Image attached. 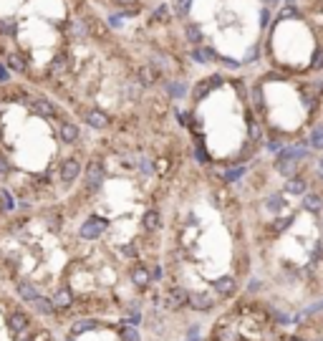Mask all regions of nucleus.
<instances>
[{
    "label": "nucleus",
    "instance_id": "2",
    "mask_svg": "<svg viewBox=\"0 0 323 341\" xmlns=\"http://www.w3.org/2000/svg\"><path fill=\"white\" fill-rule=\"evenodd\" d=\"M205 341H323V301L288 311L243 293L212 318Z\"/></svg>",
    "mask_w": 323,
    "mask_h": 341
},
{
    "label": "nucleus",
    "instance_id": "3",
    "mask_svg": "<svg viewBox=\"0 0 323 341\" xmlns=\"http://www.w3.org/2000/svg\"><path fill=\"white\" fill-rule=\"evenodd\" d=\"M0 341H63V328L0 281Z\"/></svg>",
    "mask_w": 323,
    "mask_h": 341
},
{
    "label": "nucleus",
    "instance_id": "5",
    "mask_svg": "<svg viewBox=\"0 0 323 341\" xmlns=\"http://www.w3.org/2000/svg\"><path fill=\"white\" fill-rule=\"evenodd\" d=\"M185 38H187L195 48H200V46H202V41H205L202 28H200L197 23H187V26H185Z\"/></svg>",
    "mask_w": 323,
    "mask_h": 341
},
{
    "label": "nucleus",
    "instance_id": "6",
    "mask_svg": "<svg viewBox=\"0 0 323 341\" xmlns=\"http://www.w3.org/2000/svg\"><path fill=\"white\" fill-rule=\"evenodd\" d=\"M151 23H156V26H165V23H170L172 21V8L170 6H159L154 13H151V18H149Z\"/></svg>",
    "mask_w": 323,
    "mask_h": 341
},
{
    "label": "nucleus",
    "instance_id": "9",
    "mask_svg": "<svg viewBox=\"0 0 323 341\" xmlns=\"http://www.w3.org/2000/svg\"><path fill=\"white\" fill-rule=\"evenodd\" d=\"M258 58H260V46H255V48H248V53H245L243 63H258Z\"/></svg>",
    "mask_w": 323,
    "mask_h": 341
},
{
    "label": "nucleus",
    "instance_id": "10",
    "mask_svg": "<svg viewBox=\"0 0 323 341\" xmlns=\"http://www.w3.org/2000/svg\"><path fill=\"white\" fill-rule=\"evenodd\" d=\"M298 16H300V11H298L295 6L288 3V6L283 8V13H280V21H285V18H298Z\"/></svg>",
    "mask_w": 323,
    "mask_h": 341
},
{
    "label": "nucleus",
    "instance_id": "11",
    "mask_svg": "<svg viewBox=\"0 0 323 341\" xmlns=\"http://www.w3.org/2000/svg\"><path fill=\"white\" fill-rule=\"evenodd\" d=\"M265 3H275V0H265Z\"/></svg>",
    "mask_w": 323,
    "mask_h": 341
},
{
    "label": "nucleus",
    "instance_id": "1",
    "mask_svg": "<svg viewBox=\"0 0 323 341\" xmlns=\"http://www.w3.org/2000/svg\"><path fill=\"white\" fill-rule=\"evenodd\" d=\"M0 91V190L18 200V210L63 202V167L86 157V147L63 139L68 114L43 94L6 84Z\"/></svg>",
    "mask_w": 323,
    "mask_h": 341
},
{
    "label": "nucleus",
    "instance_id": "4",
    "mask_svg": "<svg viewBox=\"0 0 323 341\" xmlns=\"http://www.w3.org/2000/svg\"><path fill=\"white\" fill-rule=\"evenodd\" d=\"M63 341H141L129 321L81 318L63 328Z\"/></svg>",
    "mask_w": 323,
    "mask_h": 341
},
{
    "label": "nucleus",
    "instance_id": "7",
    "mask_svg": "<svg viewBox=\"0 0 323 341\" xmlns=\"http://www.w3.org/2000/svg\"><path fill=\"white\" fill-rule=\"evenodd\" d=\"M192 58H195L197 63H210V61L215 58V51L207 48V46H200V48H192Z\"/></svg>",
    "mask_w": 323,
    "mask_h": 341
},
{
    "label": "nucleus",
    "instance_id": "12",
    "mask_svg": "<svg viewBox=\"0 0 323 341\" xmlns=\"http://www.w3.org/2000/svg\"><path fill=\"white\" fill-rule=\"evenodd\" d=\"M320 114H323V109H320Z\"/></svg>",
    "mask_w": 323,
    "mask_h": 341
},
{
    "label": "nucleus",
    "instance_id": "8",
    "mask_svg": "<svg viewBox=\"0 0 323 341\" xmlns=\"http://www.w3.org/2000/svg\"><path fill=\"white\" fill-rule=\"evenodd\" d=\"M116 8H121L124 13H136L139 11V0H111Z\"/></svg>",
    "mask_w": 323,
    "mask_h": 341
}]
</instances>
